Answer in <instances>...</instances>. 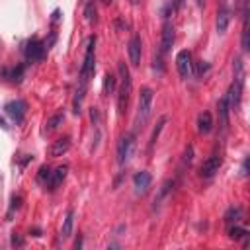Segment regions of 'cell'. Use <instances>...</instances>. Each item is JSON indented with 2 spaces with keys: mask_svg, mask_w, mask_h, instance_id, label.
<instances>
[{
  "mask_svg": "<svg viewBox=\"0 0 250 250\" xmlns=\"http://www.w3.org/2000/svg\"><path fill=\"white\" fill-rule=\"evenodd\" d=\"M117 70H119V76H121V86H119V94H117V113L123 115L125 109H127L131 92H133V80H131L129 66H127L123 61L117 64Z\"/></svg>",
  "mask_w": 250,
  "mask_h": 250,
  "instance_id": "1",
  "label": "cell"
},
{
  "mask_svg": "<svg viewBox=\"0 0 250 250\" xmlns=\"http://www.w3.org/2000/svg\"><path fill=\"white\" fill-rule=\"evenodd\" d=\"M150 111H152V90L148 86L141 88V94H139V104H137V115H135V131L143 129L150 117Z\"/></svg>",
  "mask_w": 250,
  "mask_h": 250,
  "instance_id": "2",
  "label": "cell"
},
{
  "mask_svg": "<svg viewBox=\"0 0 250 250\" xmlns=\"http://www.w3.org/2000/svg\"><path fill=\"white\" fill-rule=\"evenodd\" d=\"M96 70V37H88V43H86V53H84V61H82V66H80V86H86L88 80L92 78Z\"/></svg>",
  "mask_w": 250,
  "mask_h": 250,
  "instance_id": "3",
  "label": "cell"
},
{
  "mask_svg": "<svg viewBox=\"0 0 250 250\" xmlns=\"http://www.w3.org/2000/svg\"><path fill=\"white\" fill-rule=\"evenodd\" d=\"M135 150V135L133 133H125L119 143H117V164L119 166H127L131 156Z\"/></svg>",
  "mask_w": 250,
  "mask_h": 250,
  "instance_id": "4",
  "label": "cell"
},
{
  "mask_svg": "<svg viewBox=\"0 0 250 250\" xmlns=\"http://www.w3.org/2000/svg\"><path fill=\"white\" fill-rule=\"evenodd\" d=\"M4 111L16 125H20V123H23V117H25V111H27V104L23 100H12V102H8L4 105Z\"/></svg>",
  "mask_w": 250,
  "mask_h": 250,
  "instance_id": "5",
  "label": "cell"
},
{
  "mask_svg": "<svg viewBox=\"0 0 250 250\" xmlns=\"http://www.w3.org/2000/svg\"><path fill=\"white\" fill-rule=\"evenodd\" d=\"M45 51H47L45 43H43L41 39H37V37L29 39L27 45H25V57H27V61H31V62L41 61V59L45 57Z\"/></svg>",
  "mask_w": 250,
  "mask_h": 250,
  "instance_id": "6",
  "label": "cell"
},
{
  "mask_svg": "<svg viewBox=\"0 0 250 250\" xmlns=\"http://www.w3.org/2000/svg\"><path fill=\"white\" fill-rule=\"evenodd\" d=\"M176 66H178V72H180L182 78H189L191 76V66H193L191 53L189 51H180L176 55Z\"/></svg>",
  "mask_w": 250,
  "mask_h": 250,
  "instance_id": "7",
  "label": "cell"
},
{
  "mask_svg": "<svg viewBox=\"0 0 250 250\" xmlns=\"http://www.w3.org/2000/svg\"><path fill=\"white\" fill-rule=\"evenodd\" d=\"M221 162H223V158H221L219 154H211V156L201 164V168H199L201 178H213V176L219 172Z\"/></svg>",
  "mask_w": 250,
  "mask_h": 250,
  "instance_id": "8",
  "label": "cell"
},
{
  "mask_svg": "<svg viewBox=\"0 0 250 250\" xmlns=\"http://www.w3.org/2000/svg\"><path fill=\"white\" fill-rule=\"evenodd\" d=\"M240 96H242V78H236V76H234V82L230 84L229 94H227L229 107L238 109V107H240Z\"/></svg>",
  "mask_w": 250,
  "mask_h": 250,
  "instance_id": "9",
  "label": "cell"
},
{
  "mask_svg": "<svg viewBox=\"0 0 250 250\" xmlns=\"http://www.w3.org/2000/svg\"><path fill=\"white\" fill-rule=\"evenodd\" d=\"M141 55H143V41H141V35L135 33L129 41V61L133 66L141 64Z\"/></svg>",
  "mask_w": 250,
  "mask_h": 250,
  "instance_id": "10",
  "label": "cell"
},
{
  "mask_svg": "<svg viewBox=\"0 0 250 250\" xmlns=\"http://www.w3.org/2000/svg\"><path fill=\"white\" fill-rule=\"evenodd\" d=\"M174 39H176L174 25L170 21H164V25H162V39H160V51L168 53L172 49V45H174Z\"/></svg>",
  "mask_w": 250,
  "mask_h": 250,
  "instance_id": "11",
  "label": "cell"
},
{
  "mask_svg": "<svg viewBox=\"0 0 250 250\" xmlns=\"http://www.w3.org/2000/svg\"><path fill=\"white\" fill-rule=\"evenodd\" d=\"M68 148H70V137L66 135V137L57 139V141L49 146V156H53V158L62 156V154H66V152H68Z\"/></svg>",
  "mask_w": 250,
  "mask_h": 250,
  "instance_id": "12",
  "label": "cell"
},
{
  "mask_svg": "<svg viewBox=\"0 0 250 250\" xmlns=\"http://www.w3.org/2000/svg\"><path fill=\"white\" fill-rule=\"evenodd\" d=\"M66 172H68V166H66V164L57 166L55 170H51V176H49V180H47V184H45V186H49V189H57V188H59V184L66 178Z\"/></svg>",
  "mask_w": 250,
  "mask_h": 250,
  "instance_id": "13",
  "label": "cell"
},
{
  "mask_svg": "<svg viewBox=\"0 0 250 250\" xmlns=\"http://www.w3.org/2000/svg\"><path fill=\"white\" fill-rule=\"evenodd\" d=\"M150 182H152V176H150L146 170L137 172V174H135V178H133V186H135L137 193H145V191L150 188Z\"/></svg>",
  "mask_w": 250,
  "mask_h": 250,
  "instance_id": "14",
  "label": "cell"
},
{
  "mask_svg": "<svg viewBox=\"0 0 250 250\" xmlns=\"http://www.w3.org/2000/svg\"><path fill=\"white\" fill-rule=\"evenodd\" d=\"M229 21H230V10L227 6H221L219 12H217V31L225 33L227 27H229Z\"/></svg>",
  "mask_w": 250,
  "mask_h": 250,
  "instance_id": "15",
  "label": "cell"
},
{
  "mask_svg": "<svg viewBox=\"0 0 250 250\" xmlns=\"http://www.w3.org/2000/svg\"><path fill=\"white\" fill-rule=\"evenodd\" d=\"M72 227H74V209H68L66 215H64L62 227H61V238H62V240L70 238V234H72Z\"/></svg>",
  "mask_w": 250,
  "mask_h": 250,
  "instance_id": "16",
  "label": "cell"
},
{
  "mask_svg": "<svg viewBox=\"0 0 250 250\" xmlns=\"http://www.w3.org/2000/svg\"><path fill=\"white\" fill-rule=\"evenodd\" d=\"M197 129H199V133H203V135L213 129V117H211L209 111L199 113V117H197Z\"/></svg>",
  "mask_w": 250,
  "mask_h": 250,
  "instance_id": "17",
  "label": "cell"
},
{
  "mask_svg": "<svg viewBox=\"0 0 250 250\" xmlns=\"http://www.w3.org/2000/svg\"><path fill=\"white\" fill-rule=\"evenodd\" d=\"M115 86H117V78H115V74L113 72H105V76H104V96H109L113 90H115Z\"/></svg>",
  "mask_w": 250,
  "mask_h": 250,
  "instance_id": "18",
  "label": "cell"
},
{
  "mask_svg": "<svg viewBox=\"0 0 250 250\" xmlns=\"http://www.w3.org/2000/svg\"><path fill=\"white\" fill-rule=\"evenodd\" d=\"M219 115H221V125L227 127V123H229V100H227V94L219 100Z\"/></svg>",
  "mask_w": 250,
  "mask_h": 250,
  "instance_id": "19",
  "label": "cell"
},
{
  "mask_svg": "<svg viewBox=\"0 0 250 250\" xmlns=\"http://www.w3.org/2000/svg\"><path fill=\"white\" fill-rule=\"evenodd\" d=\"M62 121H64V113H62V111L55 113V115H53V117H51V119L45 123V133H47V135H49V133H53V131H55V129H57V127H59Z\"/></svg>",
  "mask_w": 250,
  "mask_h": 250,
  "instance_id": "20",
  "label": "cell"
},
{
  "mask_svg": "<svg viewBox=\"0 0 250 250\" xmlns=\"http://www.w3.org/2000/svg\"><path fill=\"white\" fill-rule=\"evenodd\" d=\"M238 219H242V209H240V207H230V209L225 213V221H227V223H236Z\"/></svg>",
  "mask_w": 250,
  "mask_h": 250,
  "instance_id": "21",
  "label": "cell"
},
{
  "mask_svg": "<svg viewBox=\"0 0 250 250\" xmlns=\"http://www.w3.org/2000/svg\"><path fill=\"white\" fill-rule=\"evenodd\" d=\"M229 236L232 240H240V238H246L248 236V230L246 229H240V227H230L229 229Z\"/></svg>",
  "mask_w": 250,
  "mask_h": 250,
  "instance_id": "22",
  "label": "cell"
},
{
  "mask_svg": "<svg viewBox=\"0 0 250 250\" xmlns=\"http://www.w3.org/2000/svg\"><path fill=\"white\" fill-rule=\"evenodd\" d=\"M250 49V41H248V16H244V27H242V51Z\"/></svg>",
  "mask_w": 250,
  "mask_h": 250,
  "instance_id": "23",
  "label": "cell"
},
{
  "mask_svg": "<svg viewBox=\"0 0 250 250\" xmlns=\"http://www.w3.org/2000/svg\"><path fill=\"white\" fill-rule=\"evenodd\" d=\"M20 205H21V195H14V197H12V203H10V209H8V215H6V217L10 219V217L14 215V211H18V209H20Z\"/></svg>",
  "mask_w": 250,
  "mask_h": 250,
  "instance_id": "24",
  "label": "cell"
},
{
  "mask_svg": "<svg viewBox=\"0 0 250 250\" xmlns=\"http://www.w3.org/2000/svg\"><path fill=\"white\" fill-rule=\"evenodd\" d=\"M164 123H166V117H162V119L158 121V125H156V129H154V133H152V137H150V148L154 146V143H156V139H158V133L162 131V127H164Z\"/></svg>",
  "mask_w": 250,
  "mask_h": 250,
  "instance_id": "25",
  "label": "cell"
},
{
  "mask_svg": "<svg viewBox=\"0 0 250 250\" xmlns=\"http://www.w3.org/2000/svg\"><path fill=\"white\" fill-rule=\"evenodd\" d=\"M49 176H51V168H49V166H41V168H39V174H37V180L43 182V184H47Z\"/></svg>",
  "mask_w": 250,
  "mask_h": 250,
  "instance_id": "26",
  "label": "cell"
},
{
  "mask_svg": "<svg viewBox=\"0 0 250 250\" xmlns=\"http://www.w3.org/2000/svg\"><path fill=\"white\" fill-rule=\"evenodd\" d=\"M84 14H86V20H88L90 23H92V21H96V8H94V4H92V2H88V4H86V12H84Z\"/></svg>",
  "mask_w": 250,
  "mask_h": 250,
  "instance_id": "27",
  "label": "cell"
},
{
  "mask_svg": "<svg viewBox=\"0 0 250 250\" xmlns=\"http://www.w3.org/2000/svg\"><path fill=\"white\" fill-rule=\"evenodd\" d=\"M21 72H23V66H20L18 70L14 68V70H10V72L6 70L4 74H8V76H10V80H14V82H20V78H21Z\"/></svg>",
  "mask_w": 250,
  "mask_h": 250,
  "instance_id": "28",
  "label": "cell"
},
{
  "mask_svg": "<svg viewBox=\"0 0 250 250\" xmlns=\"http://www.w3.org/2000/svg\"><path fill=\"white\" fill-rule=\"evenodd\" d=\"M238 8L242 12V18L248 16V0H238Z\"/></svg>",
  "mask_w": 250,
  "mask_h": 250,
  "instance_id": "29",
  "label": "cell"
},
{
  "mask_svg": "<svg viewBox=\"0 0 250 250\" xmlns=\"http://www.w3.org/2000/svg\"><path fill=\"white\" fill-rule=\"evenodd\" d=\"M12 246H23V238L18 234H12Z\"/></svg>",
  "mask_w": 250,
  "mask_h": 250,
  "instance_id": "30",
  "label": "cell"
},
{
  "mask_svg": "<svg viewBox=\"0 0 250 250\" xmlns=\"http://www.w3.org/2000/svg\"><path fill=\"white\" fill-rule=\"evenodd\" d=\"M80 246H82V238H78V240L74 242V248H80Z\"/></svg>",
  "mask_w": 250,
  "mask_h": 250,
  "instance_id": "31",
  "label": "cell"
},
{
  "mask_svg": "<svg viewBox=\"0 0 250 250\" xmlns=\"http://www.w3.org/2000/svg\"><path fill=\"white\" fill-rule=\"evenodd\" d=\"M102 2H104V4H109V2H111V0H102Z\"/></svg>",
  "mask_w": 250,
  "mask_h": 250,
  "instance_id": "32",
  "label": "cell"
},
{
  "mask_svg": "<svg viewBox=\"0 0 250 250\" xmlns=\"http://www.w3.org/2000/svg\"><path fill=\"white\" fill-rule=\"evenodd\" d=\"M131 2H133V4H139V2H141V0H131Z\"/></svg>",
  "mask_w": 250,
  "mask_h": 250,
  "instance_id": "33",
  "label": "cell"
},
{
  "mask_svg": "<svg viewBox=\"0 0 250 250\" xmlns=\"http://www.w3.org/2000/svg\"><path fill=\"white\" fill-rule=\"evenodd\" d=\"M197 2H199V4H201V2H203V0H197Z\"/></svg>",
  "mask_w": 250,
  "mask_h": 250,
  "instance_id": "34",
  "label": "cell"
}]
</instances>
